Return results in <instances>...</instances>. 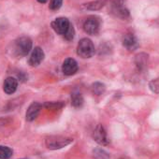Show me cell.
I'll list each match as a JSON object with an SVG mask.
<instances>
[{
  "instance_id": "cell-13",
  "label": "cell",
  "mask_w": 159,
  "mask_h": 159,
  "mask_svg": "<svg viewBox=\"0 0 159 159\" xmlns=\"http://www.w3.org/2000/svg\"><path fill=\"white\" fill-rule=\"evenodd\" d=\"M147 60H148V55L145 53H139L136 55L135 64H136V66L139 71H142L146 68Z\"/></svg>"
},
{
  "instance_id": "cell-5",
  "label": "cell",
  "mask_w": 159,
  "mask_h": 159,
  "mask_svg": "<svg viewBox=\"0 0 159 159\" xmlns=\"http://www.w3.org/2000/svg\"><path fill=\"white\" fill-rule=\"evenodd\" d=\"M111 13L120 19H126L129 17V11L124 4V0H113L111 6Z\"/></svg>"
},
{
  "instance_id": "cell-20",
  "label": "cell",
  "mask_w": 159,
  "mask_h": 159,
  "mask_svg": "<svg viewBox=\"0 0 159 159\" xmlns=\"http://www.w3.org/2000/svg\"><path fill=\"white\" fill-rule=\"evenodd\" d=\"M62 3H63V0H51L50 9L52 11L59 10L62 6Z\"/></svg>"
},
{
  "instance_id": "cell-9",
  "label": "cell",
  "mask_w": 159,
  "mask_h": 159,
  "mask_svg": "<svg viewBox=\"0 0 159 159\" xmlns=\"http://www.w3.org/2000/svg\"><path fill=\"white\" fill-rule=\"evenodd\" d=\"M78 63L73 58H67L64 61L62 66L63 73L66 76H71L78 71Z\"/></svg>"
},
{
  "instance_id": "cell-7",
  "label": "cell",
  "mask_w": 159,
  "mask_h": 159,
  "mask_svg": "<svg viewBox=\"0 0 159 159\" xmlns=\"http://www.w3.org/2000/svg\"><path fill=\"white\" fill-rule=\"evenodd\" d=\"M70 26V23L66 18L64 17H60L55 19L52 23V29L59 35H63L65 36V34L67 32L68 28Z\"/></svg>"
},
{
  "instance_id": "cell-23",
  "label": "cell",
  "mask_w": 159,
  "mask_h": 159,
  "mask_svg": "<svg viewBox=\"0 0 159 159\" xmlns=\"http://www.w3.org/2000/svg\"><path fill=\"white\" fill-rule=\"evenodd\" d=\"M38 1H39V3H42V4H43V3H46V2H47V0H38Z\"/></svg>"
},
{
  "instance_id": "cell-17",
  "label": "cell",
  "mask_w": 159,
  "mask_h": 159,
  "mask_svg": "<svg viewBox=\"0 0 159 159\" xmlns=\"http://www.w3.org/2000/svg\"><path fill=\"white\" fill-rule=\"evenodd\" d=\"M92 91H93L94 94L99 96L105 91V85L103 84H101V83H95L92 85Z\"/></svg>"
},
{
  "instance_id": "cell-10",
  "label": "cell",
  "mask_w": 159,
  "mask_h": 159,
  "mask_svg": "<svg viewBox=\"0 0 159 159\" xmlns=\"http://www.w3.org/2000/svg\"><path fill=\"white\" fill-rule=\"evenodd\" d=\"M44 59V52L42 51L41 48L36 47L29 58V65L32 66H39Z\"/></svg>"
},
{
  "instance_id": "cell-6",
  "label": "cell",
  "mask_w": 159,
  "mask_h": 159,
  "mask_svg": "<svg viewBox=\"0 0 159 159\" xmlns=\"http://www.w3.org/2000/svg\"><path fill=\"white\" fill-rule=\"evenodd\" d=\"M93 139L100 145L107 146L110 144V139L108 137L107 131L102 125H98L95 128L93 132Z\"/></svg>"
},
{
  "instance_id": "cell-16",
  "label": "cell",
  "mask_w": 159,
  "mask_h": 159,
  "mask_svg": "<svg viewBox=\"0 0 159 159\" xmlns=\"http://www.w3.org/2000/svg\"><path fill=\"white\" fill-rule=\"evenodd\" d=\"M13 152L10 147L0 145V159H9L11 157Z\"/></svg>"
},
{
  "instance_id": "cell-14",
  "label": "cell",
  "mask_w": 159,
  "mask_h": 159,
  "mask_svg": "<svg viewBox=\"0 0 159 159\" xmlns=\"http://www.w3.org/2000/svg\"><path fill=\"white\" fill-rule=\"evenodd\" d=\"M71 103L75 108L82 107L84 104V98L80 92H73L71 95Z\"/></svg>"
},
{
  "instance_id": "cell-8",
  "label": "cell",
  "mask_w": 159,
  "mask_h": 159,
  "mask_svg": "<svg viewBox=\"0 0 159 159\" xmlns=\"http://www.w3.org/2000/svg\"><path fill=\"white\" fill-rule=\"evenodd\" d=\"M123 46L128 51H135L139 48V43L137 37L132 33H127L123 37Z\"/></svg>"
},
{
  "instance_id": "cell-22",
  "label": "cell",
  "mask_w": 159,
  "mask_h": 159,
  "mask_svg": "<svg viewBox=\"0 0 159 159\" xmlns=\"http://www.w3.org/2000/svg\"><path fill=\"white\" fill-rule=\"evenodd\" d=\"M74 34H75L74 28H73V26L70 25V26H69L67 32L65 34L64 37H65V39H66V40H71V39H73V38H74Z\"/></svg>"
},
{
  "instance_id": "cell-12",
  "label": "cell",
  "mask_w": 159,
  "mask_h": 159,
  "mask_svg": "<svg viewBox=\"0 0 159 159\" xmlns=\"http://www.w3.org/2000/svg\"><path fill=\"white\" fill-rule=\"evenodd\" d=\"M18 87V82L17 80L13 77H9L5 80L4 82V92L8 95L13 94Z\"/></svg>"
},
{
  "instance_id": "cell-15",
  "label": "cell",
  "mask_w": 159,
  "mask_h": 159,
  "mask_svg": "<svg viewBox=\"0 0 159 159\" xmlns=\"http://www.w3.org/2000/svg\"><path fill=\"white\" fill-rule=\"evenodd\" d=\"M105 3V0H96V1H92L90 3L85 4V9L89 11H98L104 7Z\"/></svg>"
},
{
  "instance_id": "cell-3",
  "label": "cell",
  "mask_w": 159,
  "mask_h": 159,
  "mask_svg": "<svg viewBox=\"0 0 159 159\" xmlns=\"http://www.w3.org/2000/svg\"><path fill=\"white\" fill-rule=\"evenodd\" d=\"M100 26L101 21L97 16H90L84 23V30L85 31V33L92 36L97 35L99 32Z\"/></svg>"
},
{
  "instance_id": "cell-11",
  "label": "cell",
  "mask_w": 159,
  "mask_h": 159,
  "mask_svg": "<svg viewBox=\"0 0 159 159\" xmlns=\"http://www.w3.org/2000/svg\"><path fill=\"white\" fill-rule=\"evenodd\" d=\"M40 109H41V105L38 102H33L27 111H26V114H25V118L28 122H32L34 121L35 119H37V117L39 116V111H40Z\"/></svg>"
},
{
  "instance_id": "cell-21",
  "label": "cell",
  "mask_w": 159,
  "mask_h": 159,
  "mask_svg": "<svg viewBox=\"0 0 159 159\" xmlns=\"http://www.w3.org/2000/svg\"><path fill=\"white\" fill-rule=\"evenodd\" d=\"M94 152H95V155H96L98 158H99V159H108V158L110 157V156H109V154H108L105 151L100 150V149L96 150Z\"/></svg>"
},
{
  "instance_id": "cell-18",
  "label": "cell",
  "mask_w": 159,
  "mask_h": 159,
  "mask_svg": "<svg viewBox=\"0 0 159 159\" xmlns=\"http://www.w3.org/2000/svg\"><path fill=\"white\" fill-rule=\"evenodd\" d=\"M149 87L152 93L159 94V78L152 80V81L149 83Z\"/></svg>"
},
{
  "instance_id": "cell-1",
  "label": "cell",
  "mask_w": 159,
  "mask_h": 159,
  "mask_svg": "<svg viewBox=\"0 0 159 159\" xmlns=\"http://www.w3.org/2000/svg\"><path fill=\"white\" fill-rule=\"evenodd\" d=\"M95 46L91 39H83L80 40L77 47V53L83 58H90L95 54Z\"/></svg>"
},
{
  "instance_id": "cell-4",
  "label": "cell",
  "mask_w": 159,
  "mask_h": 159,
  "mask_svg": "<svg viewBox=\"0 0 159 159\" xmlns=\"http://www.w3.org/2000/svg\"><path fill=\"white\" fill-rule=\"evenodd\" d=\"M32 48V40L27 37H22L15 42V52L19 56H25Z\"/></svg>"
},
{
  "instance_id": "cell-2",
  "label": "cell",
  "mask_w": 159,
  "mask_h": 159,
  "mask_svg": "<svg viewBox=\"0 0 159 159\" xmlns=\"http://www.w3.org/2000/svg\"><path fill=\"white\" fill-rule=\"evenodd\" d=\"M72 141L73 139L69 138L54 136V137H50L46 139V146L51 150H57V149H61V148L67 146Z\"/></svg>"
},
{
  "instance_id": "cell-19",
  "label": "cell",
  "mask_w": 159,
  "mask_h": 159,
  "mask_svg": "<svg viewBox=\"0 0 159 159\" xmlns=\"http://www.w3.org/2000/svg\"><path fill=\"white\" fill-rule=\"evenodd\" d=\"M64 106V104L62 102H47L45 104V107L49 110H58L60 108H62Z\"/></svg>"
}]
</instances>
